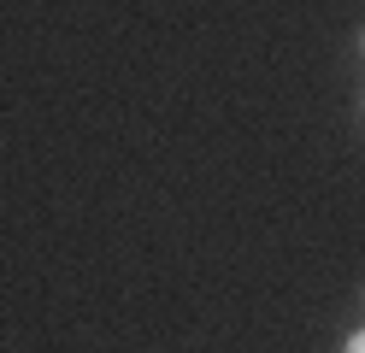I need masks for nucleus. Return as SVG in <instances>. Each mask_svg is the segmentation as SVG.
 I'll return each instance as SVG.
<instances>
[{
	"instance_id": "1",
	"label": "nucleus",
	"mask_w": 365,
	"mask_h": 353,
	"mask_svg": "<svg viewBox=\"0 0 365 353\" xmlns=\"http://www.w3.org/2000/svg\"><path fill=\"white\" fill-rule=\"evenodd\" d=\"M348 353H365V329H359V336H348Z\"/></svg>"
}]
</instances>
